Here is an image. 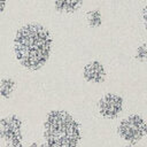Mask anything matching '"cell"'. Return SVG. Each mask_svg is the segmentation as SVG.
<instances>
[{"instance_id":"8fae6325","label":"cell","mask_w":147,"mask_h":147,"mask_svg":"<svg viewBox=\"0 0 147 147\" xmlns=\"http://www.w3.org/2000/svg\"><path fill=\"white\" fill-rule=\"evenodd\" d=\"M141 16H142V21H144V25H145V29L147 31V6H145L142 8V11H141Z\"/></svg>"},{"instance_id":"9a60e30c","label":"cell","mask_w":147,"mask_h":147,"mask_svg":"<svg viewBox=\"0 0 147 147\" xmlns=\"http://www.w3.org/2000/svg\"><path fill=\"white\" fill-rule=\"evenodd\" d=\"M146 134H147V122H146Z\"/></svg>"},{"instance_id":"30bf717a","label":"cell","mask_w":147,"mask_h":147,"mask_svg":"<svg viewBox=\"0 0 147 147\" xmlns=\"http://www.w3.org/2000/svg\"><path fill=\"white\" fill-rule=\"evenodd\" d=\"M134 59L140 61V62H142L147 59V45L146 44H142L137 48L136 54H134Z\"/></svg>"},{"instance_id":"5bb4252c","label":"cell","mask_w":147,"mask_h":147,"mask_svg":"<svg viewBox=\"0 0 147 147\" xmlns=\"http://www.w3.org/2000/svg\"><path fill=\"white\" fill-rule=\"evenodd\" d=\"M125 147H140V146H138V145H136V144H130V145H127V146H125Z\"/></svg>"},{"instance_id":"7c38bea8","label":"cell","mask_w":147,"mask_h":147,"mask_svg":"<svg viewBox=\"0 0 147 147\" xmlns=\"http://www.w3.org/2000/svg\"><path fill=\"white\" fill-rule=\"evenodd\" d=\"M29 147H48L46 142H32Z\"/></svg>"},{"instance_id":"277c9868","label":"cell","mask_w":147,"mask_h":147,"mask_svg":"<svg viewBox=\"0 0 147 147\" xmlns=\"http://www.w3.org/2000/svg\"><path fill=\"white\" fill-rule=\"evenodd\" d=\"M0 138L6 146L23 147V122L17 115H8L0 119Z\"/></svg>"},{"instance_id":"ba28073f","label":"cell","mask_w":147,"mask_h":147,"mask_svg":"<svg viewBox=\"0 0 147 147\" xmlns=\"http://www.w3.org/2000/svg\"><path fill=\"white\" fill-rule=\"evenodd\" d=\"M16 88V82L11 77H3L0 80V95L5 99H9Z\"/></svg>"},{"instance_id":"5b68a950","label":"cell","mask_w":147,"mask_h":147,"mask_svg":"<svg viewBox=\"0 0 147 147\" xmlns=\"http://www.w3.org/2000/svg\"><path fill=\"white\" fill-rule=\"evenodd\" d=\"M124 109V99L116 93H106L98 101L99 114L107 119L116 118Z\"/></svg>"},{"instance_id":"9c48e42d","label":"cell","mask_w":147,"mask_h":147,"mask_svg":"<svg viewBox=\"0 0 147 147\" xmlns=\"http://www.w3.org/2000/svg\"><path fill=\"white\" fill-rule=\"evenodd\" d=\"M87 23L91 28L96 29L102 23V15L99 9H92L87 11Z\"/></svg>"},{"instance_id":"6da1fadb","label":"cell","mask_w":147,"mask_h":147,"mask_svg":"<svg viewBox=\"0 0 147 147\" xmlns=\"http://www.w3.org/2000/svg\"><path fill=\"white\" fill-rule=\"evenodd\" d=\"M13 45L18 63L30 71H37L49 60L53 38L44 25L26 23L16 31Z\"/></svg>"},{"instance_id":"7a4b0ae2","label":"cell","mask_w":147,"mask_h":147,"mask_svg":"<svg viewBox=\"0 0 147 147\" xmlns=\"http://www.w3.org/2000/svg\"><path fill=\"white\" fill-rule=\"evenodd\" d=\"M44 140L48 147H78L80 125L68 111L53 109L44 121Z\"/></svg>"},{"instance_id":"4fadbf2b","label":"cell","mask_w":147,"mask_h":147,"mask_svg":"<svg viewBox=\"0 0 147 147\" xmlns=\"http://www.w3.org/2000/svg\"><path fill=\"white\" fill-rule=\"evenodd\" d=\"M6 5H7V0H0V14L5 11Z\"/></svg>"},{"instance_id":"3957f363","label":"cell","mask_w":147,"mask_h":147,"mask_svg":"<svg viewBox=\"0 0 147 147\" xmlns=\"http://www.w3.org/2000/svg\"><path fill=\"white\" fill-rule=\"evenodd\" d=\"M117 133L124 141L136 144L146 136V121L138 114H131L119 122Z\"/></svg>"},{"instance_id":"52a82bcc","label":"cell","mask_w":147,"mask_h":147,"mask_svg":"<svg viewBox=\"0 0 147 147\" xmlns=\"http://www.w3.org/2000/svg\"><path fill=\"white\" fill-rule=\"evenodd\" d=\"M84 0H54V8L61 14H72L77 11Z\"/></svg>"},{"instance_id":"8992f818","label":"cell","mask_w":147,"mask_h":147,"mask_svg":"<svg viewBox=\"0 0 147 147\" xmlns=\"http://www.w3.org/2000/svg\"><path fill=\"white\" fill-rule=\"evenodd\" d=\"M106 76H107L106 68L98 60L90 61L83 68V77L88 83L101 84V83H103L106 80Z\"/></svg>"}]
</instances>
